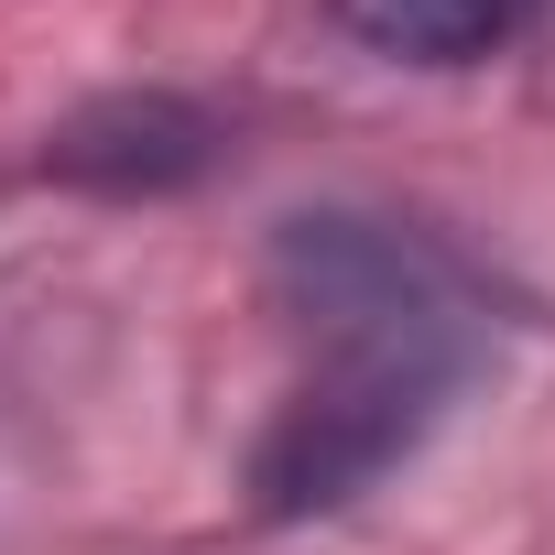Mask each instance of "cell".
<instances>
[{
  "instance_id": "obj_1",
  "label": "cell",
  "mask_w": 555,
  "mask_h": 555,
  "mask_svg": "<svg viewBox=\"0 0 555 555\" xmlns=\"http://www.w3.org/2000/svg\"><path fill=\"white\" fill-rule=\"evenodd\" d=\"M272 306H284V338H295V392L250 457V490L284 522L338 512L382 468H403L490 349L479 272L436 229H403L371 207L284 218Z\"/></svg>"
},
{
  "instance_id": "obj_2",
  "label": "cell",
  "mask_w": 555,
  "mask_h": 555,
  "mask_svg": "<svg viewBox=\"0 0 555 555\" xmlns=\"http://www.w3.org/2000/svg\"><path fill=\"white\" fill-rule=\"evenodd\" d=\"M555 0H327V23L382 66H490Z\"/></svg>"
}]
</instances>
